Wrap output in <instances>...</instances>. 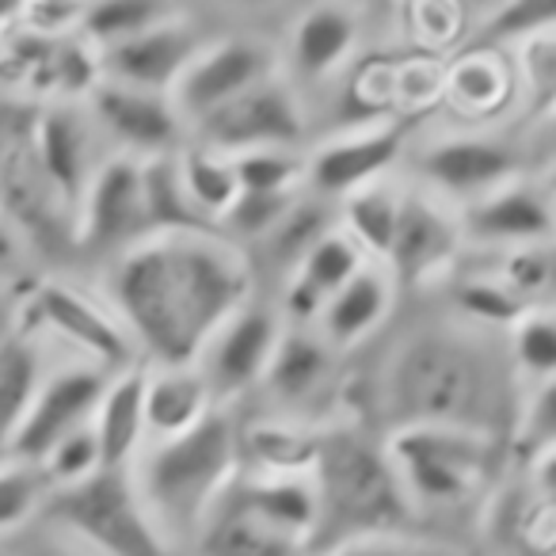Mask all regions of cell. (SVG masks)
I'll use <instances>...</instances> for the list:
<instances>
[{
    "instance_id": "1",
    "label": "cell",
    "mask_w": 556,
    "mask_h": 556,
    "mask_svg": "<svg viewBox=\"0 0 556 556\" xmlns=\"http://www.w3.org/2000/svg\"><path fill=\"white\" fill-rule=\"evenodd\" d=\"M108 305L146 366H194L252 305V263L217 229L146 237L108 263Z\"/></svg>"
},
{
    "instance_id": "2",
    "label": "cell",
    "mask_w": 556,
    "mask_h": 556,
    "mask_svg": "<svg viewBox=\"0 0 556 556\" xmlns=\"http://www.w3.org/2000/svg\"><path fill=\"white\" fill-rule=\"evenodd\" d=\"M510 355L469 328H419L389 355L381 378V412L389 431L457 427L500 439L515 404Z\"/></svg>"
},
{
    "instance_id": "3",
    "label": "cell",
    "mask_w": 556,
    "mask_h": 556,
    "mask_svg": "<svg viewBox=\"0 0 556 556\" xmlns=\"http://www.w3.org/2000/svg\"><path fill=\"white\" fill-rule=\"evenodd\" d=\"M313 480L320 495V526L309 556L348 541L416 530L419 510L404 492L386 442H374L363 427H325Z\"/></svg>"
},
{
    "instance_id": "4",
    "label": "cell",
    "mask_w": 556,
    "mask_h": 556,
    "mask_svg": "<svg viewBox=\"0 0 556 556\" xmlns=\"http://www.w3.org/2000/svg\"><path fill=\"white\" fill-rule=\"evenodd\" d=\"M130 472L164 538L172 545L194 541L217 500L240 477V431L214 408L194 431L149 442Z\"/></svg>"
},
{
    "instance_id": "5",
    "label": "cell",
    "mask_w": 556,
    "mask_h": 556,
    "mask_svg": "<svg viewBox=\"0 0 556 556\" xmlns=\"http://www.w3.org/2000/svg\"><path fill=\"white\" fill-rule=\"evenodd\" d=\"M386 450L416 510H450L469 503L500 465V439L457 427L389 431Z\"/></svg>"
},
{
    "instance_id": "6",
    "label": "cell",
    "mask_w": 556,
    "mask_h": 556,
    "mask_svg": "<svg viewBox=\"0 0 556 556\" xmlns=\"http://www.w3.org/2000/svg\"><path fill=\"white\" fill-rule=\"evenodd\" d=\"M47 518L96 556H176L130 469H103L85 484L54 492L47 500Z\"/></svg>"
},
{
    "instance_id": "7",
    "label": "cell",
    "mask_w": 556,
    "mask_h": 556,
    "mask_svg": "<svg viewBox=\"0 0 556 556\" xmlns=\"http://www.w3.org/2000/svg\"><path fill=\"white\" fill-rule=\"evenodd\" d=\"M24 325L39 336H58L85 363L100 366L108 374L146 366L138 343L130 340L115 309L88 298L80 287L58 282V278H42L24 294Z\"/></svg>"
},
{
    "instance_id": "8",
    "label": "cell",
    "mask_w": 556,
    "mask_h": 556,
    "mask_svg": "<svg viewBox=\"0 0 556 556\" xmlns=\"http://www.w3.org/2000/svg\"><path fill=\"white\" fill-rule=\"evenodd\" d=\"M309 130L305 103L287 77H270L260 88L214 111L191 130V141L225 156L263 153V149H298Z\"/></svg>"
},
{
    "instance_id": "9",
    "label": "cell",
    "mask_w": 556,
    "mask_h": 556,
    "mask_svg": "<svg viewBox=\"0 0 556 556\" xmlns=\"http://www.w3.org/2000/svg\"><path fill=\"white\" fill-rule=\"evenodd\" d=\"M111 378H115V374L100 370V366L85 363V358L47 374L39 396H35V404L27 408L24 424L12 434L9 462H27V465L47 462V454L58 442L92 424Z\"/></svg>"
},
{
    "instance_id": "10",
    "label": "cell",
    "mask_w": 556,
    "mask_h": 556,
    "mask_svg": "<svg viewBox=\"0 0 556 556\" xmlns=\"http://www.w3.org/2000/svg\"><path fill=\"white\" fill-rule=\"evenodd\" d=\"M270 77H282L278 73L275 47H267L263 39H248V35H240V39H217L202 50L199 62L176 85L172 103L184 115L187 130H194L202 118L229 108L232 100H240V96L260 88Z\"/></svg>"
},
{
    "instance_id": "11",
    "label": "cell",
    "mask_w": 556,
    "mask_h": 556,
    "mask_svg": "<svg viewBox=\"0 0 556 556\" xmlns=\"http://www.w3.org/2000/svg\"><path fill=\"white\" fill-rule=\"evenodd\" d=\"M146 237H149V222H146L141 161L138 156L115 153L100 164L85 202H80L73 244L115 260V255L141 244Z\"/></svg>"
},
{
    "instance_id": "12",
    "label": "cell",
    "mask_w": 556,
    "mask_h": 556,
    "mask_svg": "<svg viewBox=\"0 0 556 556\" xmlns=\"http://www.w3.org/2000/svg\"><path fill=\"white\" fill-rule=\"evenodd\" d=\"M416 168L434 199L457 202L465 210L500 187L515 184L522 172V156L515 146L492 134H450L419 153Z\"/></svg>"
},
{
    "instance_id": "13",
    "label": "cell",
    "mask_w": 556,
    "mask_h": 556,
    "mask_svg": "<svg viewBox=\"0 0 556 556\" xmlns=\"http://www.w3.org/2000/svg\"><path fill=\"white\" fill-rule=\"evenodd\" d=\"M465 244L484 252H518V248H556V199L548 184L518 176L488 199L457 210Z\"/></svg>"
},
{
    "instance_id": "14",
    "label": "cell",
    "mask_w": 556,
    "mask_h": 556,
    "mask_svg": "<svg viewBox=\"0 0 556 556\" xmlns=\"http://www.w3.org/2000/svg\"><path fill=\"white\" fill-rule=\"evenodd\" d=\"M96 149H100V126H96L92 111L80 103L62 100L35 115V161H39L58 202L73 214V229H77V210L96 172L108 161V156L100 161Z\"/></svg>"
},
{
    "instance_id": "15",
    "label": "cell",
    "mask_w": 556,
    "mask_h": 556,
    "mask_svg": "<svg viewBox=\"0 0 556 556\" xmlns=\"http://www.w3.org/2000/svg\"><path fill=\"white\" fill-rule=\"evenodd\" d=\"M88 111H92L100 134H108L118 146V153L138 156V161L179 153L191 134L172 96L141 92V88L115 85V80L96 85V92L88 96Z\"/></svg>"
},
{
    "instance_id": "16",
    "label": "cell",
    "mask_w": 556,
    "mask_h": 556,
    "mask_svg": "<svg viewBox=\"0 0 556 556\" xmlns=\"http://www.w3.org/2000/svg\"><path fill=\"white\" fill-rule=\"evenodd\" d=\"M462 248L465 232L457 210H450L431 191H408L386 270L396 287H424L442 275H454Z\"/></svg>"
},
{
    "instance_id": "17",
    "label": "cell",
    "mask_w": 556,
    "mask_h": 556,
    "mask_svg": "<svg viewBox=\"0 0 556 556\" xmlns=\"http://www.w3.org/2000/svg\"><path fill=\"white\" fill-rule=\"evenodd\" d=\"M282 332H287V320L278 313L263 309V305H248L206 343V351H202V358L194 366L206 378L214 404L244 396L248 389L267 381L270 358H275Z\"/></svg>"
},
{
    "instance_id": "18",
    "label": "cell",
    "mask_w": 556,
    "mask_h": 556,
    "mask_svg": "<svg viewBox=\"0 0 556 556\" xmlns=\"http://www.w3.org/2000/svg\"><path fill=\"white\" fill-rule=\"evenodd\" d=\"M206 47H210L206 35H202L187 16L176 12V16L149 27V31L138 35V39L103 50L100 54L103 80H115V85H126V88H141V92L172 96Z\"/></svg>"
},
{
    "instance_id": "19",
    "label": "cell",
    "mask_w": 556,
    "mask_h": 556,
    "mask_svg": "<svg viewBox=\"0 0 556 556\" xmlns=\"http://www.w3.org/2000/svg\"><path fill=\"white\" fill-rule=\"evenodd\" d=\"M404 153V123L358 126L328 138L309 156V194L325 202H343L363 187L389 179Z\"/></svg>"
},
{
    "instance_id": "20",
    "label": "cell",
    "mask_w": 556,
    "mask_h": 556,
    "mask_svg": "<svg viewBox=\"0 0 556 556\" xmlns=\"http://www.w3.org/2000/svg\"><path fill=\"white\" fill-rule=\"evenodd\" d=\"M363 39V12L351 4H317L290 27V85L320 88L343 77Z\"/></svg>"
},
{
    "instance_id": "21",
    "label": "cell",
    "mask_w": 556,
    "mask_h": 556,
    "mask_svg": "<svg viewBox=\"0 0 556 556\" xmlns=\"http://www.w3.org/2000/svg\"><path fill=\"white\" fill-rule=\"evenodd\" d=\"M442 103H450V111H457L469 123H492L507 115L510 103H518L515 58L495 47H469L446 65Z\"/></svg>"
},
{
    "instance_id": "22",
    "label": "cell",
    "mask_w": 556,
    "mask_h": 556,
    "mask_svg": "<svg viewBox=\"0 0 556 556\" xmlns=\"http://www.w3.org/2000/svg\"><path fill=\"white\" fill-rule=\"evenodd\" d=\"M232 492L240 495L248 510L260 518L263 526L287 538L290 545H298L305 556L313 548L320 526V495L317 480L313 477H237L232 480Z\"/></svg>"
},
{
    "instance_id": "23",
    "label": "cell",
    "mask_w": 556,
    "mask_h": 556,
    "mask_svg": "<svg viewBox=\"0 0 556 556\" xmlns=\"http://www.w3.org/2000/svg\"><path fill=\"white\" fill-rule=\"evenodd\" d=\"M146 378L149 366H134L111 378L100 408H96L92 431L100 439L103 469H134L149 446L146 419Z\"/></svg>"
},
{
    "instance_id": "24",
    "label": "cell",
    "mask_w": 556,
    "mask_h": 556,
    "mask_svg": "<svg viewBox=\"0 0 556 556\" xmlns=\"http://www.w3.org/2000/svg\"><path fill=\"white\" fill-rule=\"evenodd\" d=\"M393 298H396V282L381 263H370L363 267L340 294L328 298L325 317H320V336L340 348H355L366 336H374L386 317L393 313Z\"/></svg>"
},
{
    "instance_id": "25",
    "label": "cell",
    "mask_w": 556,
    "mask_h": 556,
    "mask_svg": "<svg viewBox=\"0 0 556 556\" xmlns=\"http://www.w3.org/2000/svg\"><path fill=\"white\" fill-rule=\"evenodd\" d=\"M214 393L199 366H149L146 378V419L149 442H168L194 431L214 412Z\"/></svg>"
},
{
    "instance_id": "26",
    "label": "cell",
    "mask_w": 556,
    "mask_h": 556,
    "mask_svg": "<svg viewBox=\"0 0 556 556\" xmlns=\"http://www.w3.org/2000/svg\"><path fill=\"white\" fill-rule=\"evenodd\" d=\"M47 336L31 332V328H20L12 336V343L0 351V462H9L12 434L20 431L27 408L39 396L42 381H47V348H42Z\"/></svg>"
},
{
    "instance_id": "27",
    "label": "cell",
    "mask_w": 556,
    "mask_h": 556,
    "mask_svg": "<svg viewBox=\"0 0 556 556\" xmlns=\"http://www.w3.org/2000/svg\"><path fill=\"white\" fill-rule=\"evenodd\" d=\"M325 431L294 419H263L240 431V457L252 462L255 477H313Z\"/></svg>"
},
{
    "instance_id": "28",
    "label": "cell",
    "mask_w": 556,
    "mask_h": 556,
    "mask_svg": "<svg viewBox=\"0 0 556 556\" xmlns=\"http://www.w3.org/2000/svg\"><path fill=\"white\" fill-rule=\"evenodd\" d=\"M199 556H305L298 545H290L287 538H278L270 526H263L252 510L240 503V495L229 492L217 500V507L210 510V518L202 522L199 538Z\"/></svg>"
},
{
    "instance_id": "29",
    "label": "cell",
    "mask_w": 556,
    "mask_h": 556,
    "mask_svg": "<svg viewBox=\"0 0 556 556\" xmlns=\"http://www.w3.org/2000/svg\"><path fill=\"white\" fill-rule=\"evenodd\" d=\"M332 355L336 348L325 340L320 332H309V328H290L278 340V351L270 358L267 370V389L278 404H302L317 393L320 386L332 374Z\"/></svg>"
},
{
    "instance_id": "30",
    "label": "cell",
    "mask_w": 556,
    "mask_h": 556,
    "mask_svg": "<svg viewBox=\"0 0 556 556\" xmlns=\"http://www.w3.org/2000/svg\"><path fill=\"white\" fill-rule=\"evenodd\" d=\"M404 194L408 191L396 187L393 179H381V184L363 187V191H355L351 199H343L340 225L355 237V244L370 255V263H381V267H386L389 252H393Z\"/></svg>"
},
{
    "instance_id": "31",
    "label": "cell",
    "mask_w": 556,
    "mask_h": 556,
    "mask_svg": "<svg viewBox=\"0 0 556 556\" xmlns=\"http://www.w3.org/2000/svg\"><path fill=\"white\" fill-rule=\"evenodd\" d=\"M141 187H146L149 237L214 229V225H206V217L194 210V202L187 199L184 176H179V153L141 161Z\"/></svg>"
},
{
    "instance_id": "32",
    "label": "cell",
    "mask_w": 556,
    "mask_h": 556,
    "mask_svg": "<svg viewBox=\"0 0 556 556\" xmlns=\"http://www.w3.org/2000/svg\"><path fill=\"white\" fill-rule=\"evenodd\" d=\"M179 176H184L187 199L194 202L206 225H222V217L232 210V202L240 199V176L237 161L214 149L199 146V141H187L179 149Z\"/></svg>"
},
{
    "instance_id": "33",
    "label": "cell",
    "mask_w": 556,
    "mask_h": 556,
    "mask_svg": "<svg viewBox=\"0 0 556 556\" xmlns=\"http://www.w3.org/2000/svg\"><path fill=\"white\" fill-rule=\"evenodd\" d=\"M450 302H454V309L462 313L469 325H477L480 332H484V328H507L510 332V328L530 313V305H526L492 267L462 270V275L450 282Z\"/></svg>"
},
{
    "instance_id": "34",
    "label": "cell",
    "mask_w": 556,
    "mask_h": 556,
    "mask_svg": "<svg viewBox=\"0 0 556 556\" xmlns=\"http://www.w3.org/2000/svg\"><path fill=\"white\" fill-rule=\"evenodd\" d=\"M336 214L332 202L317 199V194H302V199L290 206V214L275 225L267 240H263V255H267L275 267H282L287 275H294L305 263V255L336 229Z\"/></svg>"
},
{
    "instance_id": "35",
    "label": "cell",
    "mask_w": 556,
    "mask_h": 556,
    "mask_svg": "<svg viewBox=\"0 0 556 556\" xmlns=\"http://www.w3.org/2000/svg\"><path fill=\"white\" fill-rule=\"evenodd\" d=\"M168 16H176V9H164L153 0H103V4H88L80 39L103 54V50L118 47V42L146 35L149 27L164 24Z\"/></svg>"
},
{
    "instance_id": "36",
    "label": "cell",
    "mask_w": 556,
    "mask_h": 556,
    "mask_svg": "<svg viewBox=\"0 0 556 556\" xmlns=\"http://www.w3.org/2000/svg\"><path fill=\"white\" fill-rule=\"evenodd\" d=\"M510 58L518 73V100L533 118L545 123L556 111V27L510 47Z\"/></svg>"
},
{
    "instance_id": "37",
    "label": "cell",
    "mask_w": 556,
    "mask_h": 556,
    "mask_svg": "<svg viewBox=\"0 0 556 556\" xmlns=\"http://www.w3.org/2000/svg\"><path fill=\"white\" fill-rule=\"evenodd\" d=\"M507 355L518 378L545 386L556 381V309H538L533 305L507 336Z\"/></svg>"
},
{
    "instance_id": "38",
    "label": "cell",
    "mask_w": 556,
    "mask_h": 556,
    "mask_svg": "<svg viewBox=\"0 0 556 556\" xmlns=\"http://www.w3.org/2000/svg\"><path fill=\"white\" fill-rule=\"evenodd\" d=\"M363 267H370V255L355 244V237H351L343 225H336V229L305 255V263L294 270V275H302L305 282H313V287L320 290V294L332 298V294H340Z\"/></svg>"
},
{
    "instance_id": "39",
    "label": "cell",
    "mask_w": 556,
    "mask_h": 556,
    "mask_svg": "<svg viewBox=\"0 0 556 556\" xmlns=\"http://www.w3.org/2000/svg\"><path fill=\"white\" fill-rule=\"evenodd\" d=\"M240 191L252 194H302L309 187V156L298 149H263V153L232 156Z\"/></svg>"
},
{
    "instance_id": "40",
    "label": "cell",
    "mask_w": 556,
    "mask_h": 556,
    "mask_svg": "<svg viewBox=\"0 0 556 556\" xmlns=\"http://www.w3.org/2000/svg\"><path fill=\"white\" fill-rule=\"evenodd\" d=\"M54 495L42 465L27 462H0V533L16 530L27 518L47 510V500Z\"/></svg>"
},
{
    "instance_id": "41",
    "label": "cell",
    "mask_w": 556,
    "mask_h": 556,
    "mask_svg": "<svg viewBox=\"0 0 556 556\" xmlns=\"http://www.w3.org/2000/svg\"><path fill=\"white\" fill-rule=\"evenodd\" d=\"M298 199H302V194H252V191H240V199L232 202V210L222 217L217 232H222V237H229L232 244H240V240H255V244H263V240L275 232V225L290 214V206H294Z\"/></svg>"
},
{
    "instance_id": "42",
    "label": "cell",
    "mask_w": 556,
    "mask_h": 556,
    "mask_svg": "<svg viewBox=\"0 0 556 556\" xmlns=\"http://www.w3.org/2000/svg\"><path fill=\"white\" fill-rule=\"evenodd\" d=\"M404 27L408 39L424 50L427 58L446 54L450 47L465 39V9L450 4V0H424V4H408L404 9Z\"/></svg>"
},
{
    "instance_id": "43",
    "label": "cell",
    "mask_w": 556,
    "mask_h": 556,
    "mask_svg": "<svg viewBox=\"0 0 556 556\" xmlns=\"http://www.w3.org/2000/svg\"><path fill=\"white\" fill-rule=\"evenodd\" d=\"M42 472H47L54 492H65V488H77V484H85V480L100 477L103 454H100V439H96L92 424L58 442L47 454V462H42Z\"/></svg>"
},
{
    "instance_id": "44",
    "label": "cell",
    "mask_w": 556,
    "mask_h": 556,
    "mask_svg": "<svg viewBox=\"0 0 556 556\" xmlns=\"http://www.w3.org/2000/svg\"><path fill=\"white\" fill-rule=\"evenodd\" d=\"M495 275L533 309L556 282V248H518V252H495Z\"/></svg>"
},
{
    "instance_id": "45",
    "label": "cell",
    "mask_w": 556,
    "mask_h": 556,
    "mask_svg": "<svg viewBox=\"0 0 556 556\" xmlns=\"http://www.w3.org/2000/svg\"><path fill=\"white\" fill-rule=\"evenodd\" d=\"M548 27H556V0H515L492 12L477 47H518L522 39L548 31Z\"/></svg>"
},
{
    "instance_id": "46",
    "label": "cell",
    "mask_w": 556,
    "mask_h": 556,
    "mask_svg": "<svg viewBox=\"0 0 556 556\" xmlns=\"http://www.w3.org/2000/svg\"><path fill=\"white\" fill-rule=\"evenodd\" d=\"M446 92V65L439 58H408L396 62V115H419L442 103Z\"/></svg>"
},
{
    "instance_id": "47",
    "label": "cell",
    "mask_w": 556,
    "mask_h": 556,
    "mask_svg": "<svg viewBox=\"0 0 556 556\" xmlns=\"http://www.w3.org/2000/svg\"><path fill=\"white\" fill-rule=\"evenodd\" d=\"M515 446L522 457H541L556 450V381L533 386L515 424Z\"/></svg>"
},
{
    "instance_id": "48",
    "label": "cell",
    "mask_w": 556,
    "mask_h": 556,
    "mask_svg": "<svg viewBox=\"0 0 556 556\" xmlns=\"http://www.w3.org/2000/svg\"><path fill=\"white\" fill-rule=\"evenodd\" d=\"M317 556H454L446 545H434L416 533H396V538H363L348 541V545H336L328 553Z\"/></svg>"
},
{
    "instance_id": "49",
    "label": "cell",
    "mask_w": 556,
    "mask_h": 556,
    "mask_svg": "<svg viewBox=\"0 0 556 556\" xmlns=\"http://www.w3.org/2000/svg\"><path fill=\"white\" fill-rule=\"evenodd\" d=\"M325 305H328V298L320 294L313 282H305L302 275H290L287 298H282V317L290 320V328L320 325V317H325Z\"/></svg>"
},
{
    "instance_id": "50",
    "label": "cell",
    "mask_w": 556,
    "mask_h": 556,
    "mask_svg": "<svg viewBox=\"0 0 556 556\" xmlns=\"http://www.w3.org/2000/svg\"><path fill=\"white\" fill-rule=\"evenodd\" d=\"M20 328H24V294L0 290V351L9 348Z\"/></svg>"
},
{
    "instance_id": "51",
    "label": "cell",
    "mask_w": 556,
    "mask_h": 556,
    "mask_svg": "<svg viewBox=\"0 0 556 556\" xmlns=\"http://www.w3.org/2000/svg\"><path fill=\"white\" fill-rule=\"evenodd\" d=\"M530 480H533V488H538L541 500L556 507V450L533 457V462H530Z\"/></svg>"
},
{
    "instance_id": "52",
    "label": "cell",
    "mask_w": 556,
    "mask_h": 556,
    "mask_svg": "<svg viewBox=\"0 0 556 556\" xmlns=\"http://www.w3.org/2000/svg\"><path fill=\"white\" fill-rule=\"evenodd\" d=\"M24 252V237L16 232V225L0 214V267H9L16 255Z\"/></svg>"
},
{
    "instance_id": "53",
    "label": "cell",
    "mask_w": 556,
    "mask_h": 556,
    "mask_svg": "<svg viewBox=\"0 0 556 556\" xmlns=\"http://www.w3.org/2000/svg\"><path fill=\"white\" fill-rule=\"evenodd\" d=\"M545 126H548V134H553V141H556V111H553V115L545 118Z\"/></svg>"
},
{
    "instance_id": "54",
    "label": "cell",
    "mask_w": 556,
    "mask_h": 556,
    "mask_svg": "<svg viewBox=\"0 0 556 556\" xmlns=\"http://www.w3.org/2000/svg\"><path fill=\"white\" fill-rule=\"evenodd\" d=\"M548 191H553V199H556V168H553V176H548Z\"/></svg>"
}]
</instances>
